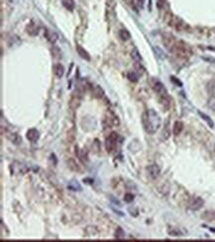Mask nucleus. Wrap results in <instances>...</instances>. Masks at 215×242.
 <instances>
[{
	"label": "nucleus",
	"instance_id": "f257e3e1",
	"mask_svg": "<svg viewBox=\"0 0 215 242\" xmlns=\"http://www.w3.org/2000/svg\"><path fill=\"white\" fill-rule=\"evenodd\" d=\"M142 123L148 134H156L161 128L162 120L159 114L153 109L148 110L142 117Z\"/></svg>",
	"mask_w": 215,
	"mask_h": 242
},
{
	"label": "nucleus",
	"instance_id": "f03ea898",
	"mask_svg": "<svg viewBox=\"0 0 215 242\" xmlns=\"http://www.w3.org/2000/svg\"><path fill=\"white\" fill-rule=\"evenodd\" d=\"M118 138H119V135L117 133H111L110 134L107 138H106V142H105V147L107 152L111 153L115 150L117 146V142H118Z\"/></svg>",
	"mask_w": 215,
	"mask_h": 242
},
{
	"label": "nucleus",
	"instance_id": "7ed1b4c3",
	"mask_svg": "<svg viewBox=\"0 0 215 242\" xmlns=\"http://www.w3.org/2000/svg\"><path fill=\"white\" fill-rule=\"evenodd\" d=\"M152 87L154 89V91L156 92L158 95H160L162 97H168V93H167V90H166V87H165V85L160 81V80L158 79H155L153 83H152Z\"/></svg>",
	"mask_w": 215,
	"mask_h": 242
},
{
	"label": "nucleus",
	"instance_id": "20e7f679",
	"mask_svg": "<svg viewBox=\"0 0 215 242\" xmlns=\"http://www.w3.org/2000/svg\"><path fill=\"white\" fill-rule=\"evenodd\" d=\"M204 205V201L200 198V197H193L191 199L189 202V209L192 210H198L202 208Z\"/></svg>",
	"mask_w": 215,
	"mask_h": 242
},
{
	"label": "nucleus",
	"instance_id": "39448f33",
	"mask_svg": "<svg viewBox=\"0 0 215 242\" xmlns=\"http://www.w3.org/2000/svg\"><path fill=\"white\" fill-rule=\"evenodd\" d=\"M148 173H149V176L150 178L152 179H157L159 176H160V173H161V169H160V167L157 165V164H153V165H150L148 167Z\"/></svg>",
	"mask_w": 215,
	"mask_h": 242
},
{
	"label": "nucleus",
	"instance_id": "423d86ee",
	"mask_svg": "<svg viewBox=\"0 0 215 242\" xmlns=\"http://www.w3.org/2000/svg\"><path fill=\"white\" fill-rule=\"evenodd\" d=\"M26 137H27V138L30 140V142H37V140L39 139L40 134H39V132L36 129H29L27 132Z\"/></svg>",
	"mask_w": 215,
	"mask_h": 242
},
{
	"label": "nucleus",
	"instance_id": "0eeeda50",
	"mask_svg": "<svg viewBox=\"0 0 215 242\" xmlns=\"http://www.w3.org/2000/svg\"><path fill=\"white\" fill-rule=\"evenodd\" d=\"M76 153L77 154L78 159L81 160L83 164H84V163H86L87 161H88V156H87V152H86V151H84L83 149H79V148L77 147Z\"/></svg>",
	"mask_w": 215,
	"mask_h": 242
},
{
	"label": "nucleus",
	"instance_id": "6e6552de",
	"mask_svg": "<svg viewBox=\"0 0 215 242\" xmlns=\"http://www.w3.org/2000/svg\"><path fill=\"white\" fill-rule=\"evenodd\" d=\"M183 129V124L179 121H177L176 123L173 124V133L174 135H178L182 132Z\"/></svg>",
	"mask_w": 215,
	"mask_h": 242
},
{
	"label": "nucleus",
	"instance_id": "1a4fd4ad",
	"mask_svg": "<svg viewBox=\"0 0 215 242\" xmlns=\"http://www.w3.org/2000/svg\"><path fill=\"white\" fill-rule=\"evenodd\" d=\"M77 52L78 55H81V58L86 59V60H90V55H89V53L83 48H81V46L77 47Z\"/></svg>",
	"mask_w": 215,
	"mask_h": 242
},
{
	"label": "nucleus",
	"instance_id": "9d476101",
	"mask_svg": "<svg viewBox=\"0 0 215 242\" xmlns=\"http://www.w3.org/2000/svg\"><path fill=\"white\" fill-rule=\"evenodd\" d=\"M54 72L56 74L57 77L61 78L64 73V68L61 63H57V64H55V66H54Z\"/></svg>",
	"mask_w": 215,
	"mask_h": 242
},
{
	"label": "nucleus",
	"instance_id": "9b49d317",
	"mask_svg": "<svg viewBox=\"0 0 215 242\" xmlns=\"http://www.w3.org/2000/svg\"><path fill=\"white\" fill-rule=\"evenodd\" d=\"M68 188L69 190H72V191H81V184H79L77 181H76V180L71 181V182L68 184Z\"/></svg>",
	"mask_w": 215,
	"mask_h": 242
},
{
	"label": "nucleus",
	"instance_id": "f8f14e48",
	"mask_svg": "<svg viewBox=\"0 0 215 242\" xmlns=\"http://www.w3.org/2000/svg\"><path fill=\"white\" fill-rule=\"evenodd\" d=\"M46 37L51 43H55L58 40V35H57L56 32H54V31H47Z\"/></svg>",
	"mask_w": 215,
	"mask_h": 242
},
{
	"label": "nucleus",
	"instance_id": "ddd939ff",
	"mask_svg": "<svg viewBox=\"0 0 215 242\" xmlns=\"http://www.w3.org/2000/svg\"><path fill=\"white\" fill-rule=\"evenodd\" d=\"M198 114H199V116H200V117L203 119V121H205V122L207 123V125H209V127H210V128H213V127H214V123H213V121H212L210 118H209L207 115L203 114V113H201V112H199Z\"/></svg>",
	"mask_w": 215,
	"mask_h": 242
},
{
	"label": "nucleus",
	"instance_id": "4468645a",
	"mask_svg": "<svg viewBox=\"0 0 215 242\" xmlns=\"http://www.w3.org/2000/svg\"><path fill=\"white\" fill-rule=\"evenodd\" d=\"M131 57H132V58L136 62H141V59H142L141 55H140V53L138 52L137 49H133V50L131 52Z\"/></svg>",
	"mask_w": 215,
	"mask_h": 242
},
{
	"label": "nucleus",
	"instance_id": "2eb2a0df",
	"mask_svg": "<svg viewBox=\"0 0 215 242\" xmlns=\"http://www.w3.org/2000/svg\"><path fill=\"white\" fill-rule=\"evenodd\" d=\"M119 36L120 38H121V40H123V41H127V40L130 39V33L127 31V30H120L119 31Z\"/></svg>",
	"mask_w": 215,
	"mask_h": 242
},
{
	"label": "nucleus",
	"instance_id": "dca6fc26",
	"mask_svg": "<svg viewBox=\"0 0 215 242\" xmlns=\"http://www.w3.org/2000/svg\"><path fill=\"white\" fill-rule=\"evenodd\" d=\"M63 5L68 10H72L74 7V2L73 0H63Z\"/></svg>",
	"mask_w": 215,
	"mask_h": 242
},
{
	"label": "nucleus",
	"instance_id": "f3484780",
	"mask_svg": "<svg viewBox=\"0 0 215 242\" xmlns=\"http://www.w3.org/2000/svg\"><path fill=\"white\" fill-rule=\"evenodd\" d=\"M128 79L132 82H137L139 79V75L135 71H131L128 73Z\"/></svg>",
	"mask_w": 215,
	"mask_h": 242
},
{
	"label": "nucleus",
	"instance_id": "a211bd4d",
	"mask_svg": "<svg viewBox=\"0 0 215 242\" xmlns=\"http://www.w3.org/2000/svg\"><path fill=\"white\" fill-rule=\"evenodd\" d=\"M207 89H208L209 93H210L212 96L215 97V80H213V81H210L208 83Z\"/></svg>",
	"mask_w": 215,
	"mask_h": 242
},
{
	"label": "nucleus",
	"instance_id": "6ab92c4d",
	"mask_svg": "<svg viewBox=\"0 0 215 242\" xmlns=\"http://www.w3.org/2000/svg\"><path fill=\"white\" fill-rule=\"evenodd\" d=\"M11 138V140H12V142H13L15 144H19L20 142H22L21 138H20L17 134H12L11 138Z\"/></svg>",
	"mask_w": 215,
	"mask_h": 242
},
{
	"label": "nucleus",
	"instance_id": "aec40b11",
	"mask_svg": "<svg viewBox=\"0 0 215 242\" xmlns=\"http://www.w3.org/2000/svg\"><path fill=\"white\" fill-rule=\"evenodd\" d=\"M169 234L172 235V236H181V235H182V232L179 231V229L172 228V230H171V229L169 230Z\"/></svg>",
	"mask_w": 215,
	"mask_h": 242
},
{
	"label": "nucleus",
	"instance_id": "412c9836",
	"mask_svg": "<svg viewBox=\"0 0 215 242\" xmlns=\"http://www.w3.org/2000/svg\"><path fill=\"white\" fill-rule=\"evenodd\" d=\"M124 201L126 202V203H132V202L134 201V195L130 194V193H127L126 195L124 196Z\"/></svg>",
	"mask_w": 215,
	"mask_h": 242
},
{
	"label": "nucleus",
	"instance_id": "4be33fe9",
	"mask_svg": "<svg viewBox=\"0 0 215 242\" xmlns=\"http://www.w3.org/2000/svg\"><path fill=\"white\" fill-rule=\"evenodd\" d=\"M208 107L215 112V97L214 96H212L210 99L208 100Z\"/></svg>",
	"mask_w": 215,
	"mask_h": 242
},
{
	"label": "nucleus",
	"instance_id": "5701e85b",
	"mask_svg": "<svg viewBox=\"0 0 215 242\" xmlns=\"http://www.w3.org/2000/svg\"><path fill=\"white\" fill-rule=\"evenodd\" d=\"M115 237L116 238H122L124 237V231L121 228H118L115 232Z\"/></svg>",
	"mask_w": 215,
	"mask_h": 242
},
{
	"label": "nucleus",
	"instance_id": "b1692460",
	"mask_svg": "<svg viewBox=\"0 0 215 242\" xmlns=\"http://www.w3.org/2000/svg\"><path fill=\"white\" fill-rule=\"evenodd\" d=\"M138 3H139L140 6L143 7V5H144V0H138Z\"/></svg>",
	"mask_w": 215,
	"mask_h": 242
}]
</instances>
